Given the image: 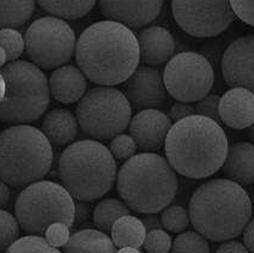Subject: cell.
<instances>
[{"instance_id": "1", "label": "cell", "mask_w": 254, "mask_h": 253, "mask_svg": "<svg viewBox=\"0 0 254 253\" xmlns=\"http://www.w3.org/2000/svg\"><path fill=\"white\" fill-rule=\"evenodd\" d=\"M74 57L86 79L100 87H113L126 83L137 71L139 42L125 25L101 21L80 34Z\"/></svg>"}, {"instance_id": "2", "label": "cell", "mask_w": 254, "mask_h": 253, "mask_svg": "<svg viewBox=\"0 0 254 253\" xmlns=\"http://www.w3.org/2000/svg\"><path fill=\"white\" fill-rule=\"evenodd\" d=\"M164 150L177 173L189 179H205L223 167L229 144L218 123L194 114L173 124Z\"/></svg>"}, {"instance_id": "3", "label": "cell", "mask_w": 254, "mask_h": 253, "mask_svg": "<svg viewBox=\"0 0 254 253\" xmlns=\"http://www.w3.org/2000/svg\"><path fill=\"white\" fill-rule=\"evenodd\" d=\"M189 212L199 234L224 243L242 234L252 216V202L246 190L235 181L212 179L195 190Z\"/></svg>"}, {"instance_id": "4", "label": "cell", "mask_w": 254, "mask_h": 253, "mask_svg": "<svg viewBox=\"0 0 254 253\" xmlns=\"http://www.w3.org/2000/svg\"><path fill=\"white\" fill-rule=\"evenodd\" d=\"M121 200L139 214H157L168 208L179 190L177 172L167 159L141 152L121 166L117 177Z\"/></svg>"}, {"instance_id": "5", "label": "cell", "mask_w": 254, "mask_h": 253, "mask_svg": "<svg viewBox=\"0 0 254 253\" xmlns=\"http://www.w3.org/2000/svg\"><path fill=\"white\" fill-rule=\"evenodd\" d=\"M63 186L80 202H91L108 193L117 179V162L111 150L94 139L78 140L59 159Z\"/></svg>"}, {"instance_id": "6", "label": "cell", "mask_w": 254, "mask_h": 253, "mask_svg": "<svg viewBox=\"0 0 254 253\" xmlns=\"http://www.w3.org/2000/svg\"><path fill=\"white\" fill-rule=\"evenodd\" d=\"M53 148L46 134L29 125L5 128L0 136V175L2 183L25 188L41 181L53 165Z\"/></svg>"}, {"instance_id": "7", "label": "cell", "mask_w": 254, "mask_h": 253, "mask_svg": "<svg viewBox=\"0 0 254 253\" xmlns=\"http://www.w3.org/2000/svg\"><path fill=\"white\" fill-rule=\"evenodd\" d=\"M1 122L27 125L47 111L51 101L50 80L41 68L25 60L1 67Z\"/></svg>"}, {"instance_id": "8", "label": "cell", "mask_w": 254, "mask_h": 253, "mask_svg": "<svg viewBox=\"0 0 254 253\" xmlns=\"http://www.w3.org/2000/svg\"><path fill=\"white\" fill-rule=\"evenodd\" d=\"M14 215L27 234L43 237L53 223L73 226L76 204L64 186L53 181L41 180L27 186L19 193L14 205Z\"/></svg>"}, {"instance_id": "9", "label": "cell", "mask_w": 254, "mask_h": 253, "mask_svg": "<svg viewBox=\"0 0 254 253\" xmlns=\"http://www.w3.org/2000/svg\"><path fill=\"white\" fill-rule=\"evenodd\" d=\"M76 118L85 136L94 140L111 139L128 128L132 106L119 89L96 87L78 102Z\"/></svg>"}, {"instance_id": "10", "label": "cell", "mask_w": 254, "mask_h": 253, "mask_svg": "<svg viewBox=\"0 0 254 253\" xmlns=\"http://www.w3.org/2000/svg\"><path fill=\"white\" fill-rule=\"evenodd\" d=\"M25 53L37 67L57 70L76 54L77 40L71 25L57 17H41L25 31Z\"/></svg>"}, {"instance_id": "11", "label": "cell", "mask_w": 254, "mask_h": 253, "mask_svg": "<svg viewBox=\"0 0 254 253\" xmlns=\"http://www.w3.org/2000/svg\"><path fill=\"white\" fill-rule=\"evenodd\" d=\"M211 63L201 54L183 52L173 57L163 71L167 91L178 102H199L213 87Z\"/></svg>"}, {"instance_id": "12", "label": "cell", "mask_w": 254, "mask_h": 253, "mask_svg": "<svg viewBox=\"0 0 254 253\" xmlns=\"http://www.w3.org/2000/svg\"><path fill=\"white\" fill-rule=\"evenodd\" d=\"M172 12L179 27L190 36L213 37L230 27L235 13L230 1H172Z\"/></svg>"}, {"instance_id": "13", "label": "cell", "mask_w": 254, "mask_h": 253, "mask_svg": "<svg viewBox=\"0 0 254 253\" xmlns=\"http://www.w3.org/2000/svg\"><path fill=\"white\" fill-rule=\"evenodd\" d=\"M168 95L163 74L154 66H139L125 83V96L132 108L139 112L164 108L168 102Z\"/></svg>"}, {"instance_id": "14", "label": "cell", "mask_w": 254, "mask_h": 253, "mask_svg": "<svg viewBox=\"0 0 254 253\" xmlns=\"http://www.w3.org/2000/svg\"><path fill=\"white\" fill-rule=\"evenodd\" d=\"M222 73L229 87L254 94V35L241 36L228 46L222 58Z\"/></svg>"}, {"instance_id": "15", "label": "cell", "mask_w": 254, "mask_h": 253, "mask_svg": "<svg viewBox=\"0 0 254 253\" xmlns=\"http://www.w3.org/2000/svg\"><path fill=\"white\" fill-rule=\"evenodd\" d=\"M172 126L169 117L162 111L144 109L132 118L128 131L141 151L156 154L166 144Z\"/></svg>"}, {"instance_id": "16", "label": "cell", "mask_w": 254, "mask_h": 253, "mask_svg": "<svg viewBox=\"0 0 254 253\" xmlns=\"http://www.w3.org/2000/svg\"><path fill=\"white\" fill-rule=\"evenodd\" d=\"M164 2L161 1H107L99 2V8L108 21H113L127 28L145 27L160 15Z\"/></svg>"}, {"instance_id": "17", "label": "cell", "mask_w": 254, "mask_h": 253, "mask_svg": "<svg viewBox=\"0 0 254 253\" xmlns=\"http://www.w3.org/2000/svg\"><path fill=\"white\" fill-rule=\"evenodd\" d=\"M219 119L234 130L254 125V94L244 88H232L219 100Z\"/></svg>"}, {"instance_id": "18", "label": "cell", "mask_w": 254, "mask_h": 253, "mask_svg": "<svg viewBox=\"0 0 254 253\" xmlns=\"http://www.w3.org/2000/svg\"><path fill=\"white\" fill-rule=\"evenodd\" d=\"M141 62L148 66L168 64L174 57L175 40L168 29L163 27H148L138 35Z\"/></svg>"}, {"instance_id": "19", "label": "cell", "mask_w": 254, "mask_h": 253, "mask_svg": "<svg viewBox=\"0 0 254 253\" xmlns=\"http://www.w3.org/2000/svg\"><path fill=\"white\" fill-rule=\"evenodd\" d=\"M86 77L77 66L64 65L51 74V95L62 103L80 101L86 94Z\"/></svg>"}, {"instance_id": "20", "label": "cell", "mask_w": 254, "mask_h": 253, "mask_svg": "<svg viewBox=\"0 0 254 253\" xmlns=\"http://www.w3.org/2000/svg\"><path fill=\"white\" fill-rule=\"evenodd\" d=\"M223 173L229 180L239 185H251L254 183V144L239 142L228 150L224 161Z\"/></svg>"}, {"instance_id": "21", "label": "cell", "mask_w": 254, "mask_h": 253, "mask_svg": "<svg viewBox=\"0 0 254 253\" xmlns=\"http://www.w3.org/2000/svg\"><path fill=\"white\" fill-rule=\"evenodd\" d=\"M42 132L48 138L52 145H68L77 137V118L67 109H53L48 112L42 120Z\"/></svg>"}, {"instance_id": "22", "label": "cell", "mask_w": 254, "mask_h": 253, "mask_svg": "<svg viewBox=\"0 0 254 253\" xmlns=\"http://www.w3.org/2000/svg\"><path fill=\"white\" fill-rule=\"evenodd\" d=\"M112 238L97 229H83L71 235L63 253H117Z\"/></svg>"}, {"instance_id": "23", "label": "cell", "mask_w": 254, "mask_h": 253, "mask_svg": "<svg viewBox=\"0 0 254 253\" xmlns=\"http://www.w3.org/2000/svg\"><path fill=\"white\" fill-rule=\"evenodd\" d=\"M146 233L148 231L140 218L126 215L114 223L111 234L112 240L118 249H124V247L139 249L143 246Z\"/></svg>"}, {"instance_id": "24", "label": "cell", "mask_w": 254, "mask_h": 253, "mask_svg": "<svg viewBox=\"0 0 254 253\" xmlns=\"http://www.w3.org/2000/svg\"><path fill=\"white\" fill-rule=\"evenodd\" d=\"M129 215V208L123 200L107 198L101 200L94 210V223L103 233H111L114 223L123 216Z\"/></svg>"}, {"instance_id": "25", "label": "cell", "mask_w": 254, "mask_h": 253, "mask_svg": "<svg viewBox=\"0 0 254 253\" xmlns=\"http://www.w3.org/2000/svg\"><path fill=\"white\" fill-rule=\"evenodd\" d=\"M1 29H16L25 24L35 10V1H1L0 2Z\"/></svg>"}, {"instance_id": "26", "label": "cell", "mask_w": 254, "mask_h": 253, "mask_svg": "<svg viewBox=\"0 0 254 253\" xmlns=\"http://www.w3.org/2000/svg\"><path fill=\"white\" fill-rule=\"evenodd\" d=\"M96 1H48L41 0L39 5L45 12L50 13L52 17L60 19H77L84 17L94 8Z\"/></svg>"}, {"instance_id": "27", "label": "cell", "mask_w": 254, "mask_h": 253, "mask_svg": "<svg viewBox=\"0 0 254 253\" xmlns=\"http://www.w3.org/2000/svg\"><path fill=\"white\" fill-rule=\"evenodd\" d=\"M170 253H210V246L198 232H184L174 239Z\"/></svg>"}, {"instance_id": "28", "label": "cell", "mask_w": 254, "mask_h": 253, "mask_svg": "<svg viewBox=\"0 0 254 253\" xmlns=\"http://www.w3.org/2000/svg\"><path fill=\"white\" fill-rule=\"evenodd\" d=\"M4 253H62L52 246L46 238L39 235H27L16 240Z\"/></svg>"}, {"instance_id": "29", "label": "cell", "mask_w": 254, "mask_h": 253, "mask_svg": "<svg viewBox=\"0 0 254 253\" xmlns=\"http://www.w3.org/2000/svg\"><path fill=\"white\" fill-rule=\"evenodd\" d=\"M161 222L166 231L170 233H183L190 222V212L184 206H168L161 214Z\"/></svg>"}, {"instance_id": "30", "label": "cell", "mask_w": 254, "mask_h": 253, "mask_svg": "<svg viewBox=\"0 0 254 253\" xmlns=\"http://www.w3.org/2000/svg\"><path fill=\"white\" fill-rule=\"evenodd\" d=\"M0 45L6 53L7 62L13 63L22 56L25 48V40L22 34L14 29H1L0 31Z\"/></svg>"}, {"instance_id": "31", "label": "cell", "mask_w": 254, "mask_h": 253, "mask_svg": "<svg viewBox=\"0 0 254 253\" xmlns=\"http://www.w3.org/2000/svg\"><path fill=\"white\" fill-rule=\"evenodd\" d=\"M0 224H1V252H5L16 240H18L19 232H21V224L18 220L12 214L2 209L0 212Z\"/></svg>"}, {"instance_id": "32", "label": "cell", "mask_w": 254, "mask_h": 253, "mask_svg": "<svg viewBox=\"0 0 254 253\" xmlns=\"http://www.w3.org/2000/svg\"><path fill=\"white\" fill-rule=\"evenodd\" d=\"M173 241L170 235L163 229H154L146 233L143 249L146 253H169Z\"/></svg>"}, {"instance_id": "33", "label": "cell", "mask_w": 254, "mask_h": 253, "mask_svg": "<svg viewBox=\"0 0 254 253\" xmlns=\"http://www.w3.org/2000/svg\"><path fill=\"white\" fill-rule=\"evenodd\" d=\"M137 143L129 134L121 133L119 136L113 138L109 144V150L112 155L119 161H126L133 157L137 151Z\"/></svg>"}, {"instance_id": "34", "label": "cell", "mask_w": 254, "mask_h": 253, "mask_svg": "<svg viewBox=\"0 0 254 253\" xmlns=\"http://www.w3.org/2000/svg\"><path fill=\"white\" fill-rule=\"evenodd\" d=\"M45 238L52 246L57 247V249L65 247L71 239L70 227L62 222L53 223L46 231Z\"/></svg>"}, {"instance_id": "35", "label": "cell", "mask_w": 254, "mask_h": 253, "mask_svg": "<svg viewBox=\"0 0 254 253\" xmlns=\"http://www.w3.org/2000/svg\"><path fill=\"white\" fill-rule=\"evenodd\" d=\"M221 97L218 95H207L203 100L197 102L195 106V114L209 118L216 123H221L218 113V106Z\"/></svg>"}, {"instance_id": "36", "label": "cell", "mask_w": 254, "mask_h": 253, "mask_svg": "<svg viewBox=\"0 0 254 253\" xmlns=\"http://www.w3.org/2000/svg\"><path fill=\"white\" fill-rule=\"evenodd\" d=\"M232 8L242 22L248 25L254 27V1H240V0H233L230 1Z\"/></svg>"}, {"instance_id": "37", "label": "cell", "mask_w": 254, "mask_h": 253, "mask_svg": "<svg viewBox=\"0 0 254 253\" xmlns=\"http://www.w3.org/2000/svg\"><path fill=\"white\" fill-rule=\"evenodd\" d=\"M194 114H195V109L193 108L190 103L177 102L170 107L168 117L172 124H175L180 122V120L185 119V118L194 116Z\"/></svg>"}, {"instance_id": "38", "label": "cell", "mask_w": 254, "mask_h": 253, "mask_svg": "<svg viewBox=\"0 0 254 253\" xmlns=\"http://www.w3.org/2000/svg\"><path fill=\"white\" fill-rule=\"evenodd\" d=\"M216 253H251L245 244L236 240H228L221 244Z\"/></svg>"}, {"instance_id": "39", "label": "cell", "mask_w": 254, "mask_h": 253, "mask_svg": "<svg viewBox=\"0 0 254 253\" xmlns=\"http://www.w3.org/2000/svg\"><path fill=\"white\" fill-rule=\"evenodd\" d=\"M242 237H244L245 246L247 247L248 251L254 253V220H251L245 227Z\"/></svg>"}, {"instance_id": "40", "label": "cell", "mask_w": 254, "mask_h": 253, "mask_svg": "<svg viewBox=\"0 0 254 253\" xmlns=\"http://www.w3.org/2000/svg\"><path fill=\"white\" fill-rule=\"evenodd\" d=\"M144 226H145L146 231H154V229H162V222H161V218L156 214H149L144 215V217L141 218Z\"/></svg>"}, {"instance_id": "41", "label": "cell", "mask_w": 254, "mask_h": 253, "mask_svg": "<svg viewBox=\"0 0 254 253\" xmlns=\"http://www.w3.org/2000/svg\"><path fill=\"white\" fill-rule=\"evenodd\" d=\"M1 195H0V206L2 209L7 205L8 202H10V190H8L7 184L2 183L1 181Z\"/></svg>"}, {"instance_id": "42", "label": "cell", "mask_w": 254, "mask_h": 253, "mask_svg": "<svg viewBox=\"0 0 254 253\" xmlns=\"http://www.w3.org/2000/svg\"><path fill=\"white\" fill-rule=\"evenodd\" d=\"M117 253H141L138 249H133V247H124V249H119Z\"/></svg>"}, {"instance_id": "43", "label": "cell", "mask_w": 254, "mask_h": 253, "mask_svg": "<svg viewBox=\"0 0 254 253\" xmlns=\"http://www.w3.org/2000/svg\"><path fill=\"white\" fill-rule=\"evenodd\" d=\"M248 136H250L251 140H252V143L254 144V125L250 128V131H248Z\"/></svg>"}]
</instances>
